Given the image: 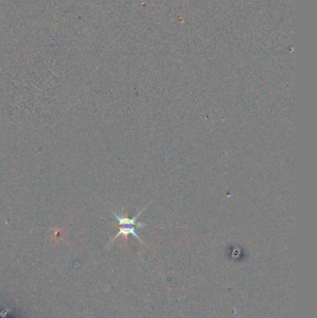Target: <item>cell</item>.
I'll use <instances>...</instances> for the list:
<instances>
[{"label": "cell", "mask_w": 317, "mask_h": 318, "mask_svg": "<svg viewBox=\"0 0 317 318\" xmlns=\"http://www.w3.org/2000/svg\"><path fill=\"white\" fill-rule=\"evenodd\" d=\"M152 202L153 201L150 202L149 204H148L146 207H144V208H143L138 214L135 215L133 218H129L127 214L113 212V214L115 216L116 220H117L118 224H119L120 230H119L118 234H117V235L112 239L111 243L116 240L117 237H119L120 235H124V236L126 237V239H127L128 236H129L130 234H131V235H133L135 238H137L138 240L140 241L142 244H143L145 247H147L146 244L143 242V239L139 236V234H137L136 228L151 227V226L148 225V224H146V223H144V222H138L137 219L139 218L140 215L143 213V210L146 209V208H147L148 206H150V204H151Z\"/></svg>", "instance_id": "1"}]
</instances>
